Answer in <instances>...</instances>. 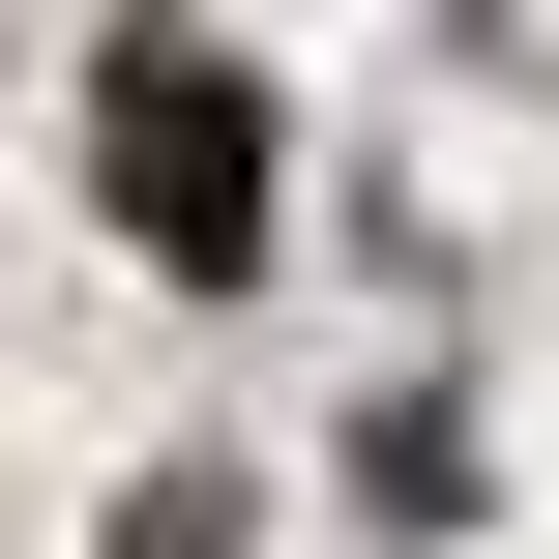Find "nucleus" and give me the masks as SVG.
I'll return each mask as SVG.
<instances>
[{"mask_svg": "<svg viewBox=\"0 0 559 559\" xmlns=\"http://www.w3.org/2000/svg\"><path fill=\"white\" fill-rule=\"evenodd\" d=\"M118 559H236V501H206V472H147V501H118Z\"/></svg>", "mask_w": 559, "mask_h": 559, "instance_id": "2", "label": "nucleus"}, {"mask_svg": "<svg viewBox=\"0 0 559 559\" xmlns=\"http://www.w3.org/2000/svg\"><path fill=\"white\" fill-rule=\"evenodd\" d=\"M88 177H118V236H147L177 295L265 265V88H236L206 29H118V59H88Z\"/></svg>", "mask_w": 559, "mask_h": 559, "instance_id": "1", "label": "nucleus"}]
</instances>
